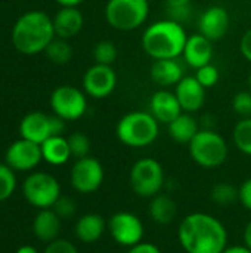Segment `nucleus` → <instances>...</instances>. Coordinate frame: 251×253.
<instances>
[{
    "instance_id": "f257e3e1",
    "label": "nucleus",
    "mask_w": 251,
    "mask_h": 253,
    "mask_svg": "<svg viewBox=\"0 0 251 253\" xmlns=\"http://www.w3.org/2000/svg\"><path fill=\"white\" fill-rule=\"evenodd\" d=\"M179 243L186 253H222L228 248V231L213 215L194 212L186 215L178 231Z\"/></svg>"
},
{
    "instance_id": "f03ea898",
    "label": "nucleus",
    "mask_w": 251,
    "mask_h": 253,
    "mask_svg": "<svg viewBox=\"0 0 251 253\" xmlns=\"http://www.w3.org/2000/svg\"><path fill=\"white\" fill-rule=\"evenodd\" d=\"M52 18L41 10H30L18 18L12 28V43L24 55L44 52L55 39Z\"/></svg>"
},
{
    "instance_id": "7ed1b4c3",
    "label": "nucleus",
    "mask_w": 251,
    "mask_h": 253,
    "mask_svg": "<svg viewBox=\"0 0 251 253\" xmlns=\"http://www.w3.org/2000/svg\"><path fill=\"white\" fill-rule=\"evenodd\" d=\"M188 34L180 22L160 19L143 31L142 47L152 59H176L183 53Z\"/></svg>"
},
{
    "instance_id": "20e7f679",
    "label": "nucleus",
    "mask_w": 251,
    "mask_h": 253,
    "mask_svg": "<svg viewBox=\"0 0 251 253\" xmlns=\"http://www.w3.org/2000/svg\"><path fill=\"white\" fill-rule=\"evenodd\" d=\"M160 126L151 113L132 111L124 114L115 127V135L121 144L130 148H143L155 142Z\"/></svg>"
},
{
    "instance_id": "39448f33",
    "label": "nucleus",
    "mask_w": 251,
    "mask_h": 253,
    "mask_svg": "<svg viewBox=\"0 0 251 253\" xmlns=\"http://www.w3.org/2000/svg\"><path fill=\"white\" fill-rule=\"evenodd\" d=\"M192 160L206 169L222 166L228 159V144L222 135L210 129H200L194 139L188 144Z\"/></svg>"
},
{
    "instance_id": "423d86ee",
    "label": "nucleus",
    "mask_w": 251,
    "mask_h": 253,
    "mask_svg": "<svg viewBox=\"0 0 251 253\" xmlns=\"http://www.w3.org/2000/svg\"><path fill=\"white\" fill-rule=\"evenodd\" d=\"M149 15L148 0H108L107 22L118 31H133L142 27Z\"/></svg>"
},
{
    "instance_id": "0eeeda50",
    "label": "nucleus",
    "mask_w": 251,
    "mask_h": 253,
    "mask_svg": "<svg viewBox=\"0 0 251 253\" xmlns=\"http://www.w3.org/2000/svg\"><path fill=\"white\" fill-rule=\"evenodd\" d=\"M22 194L31 206L37 209H50L61 197V185L53 175L34 172L22 182Z\"/></svg>"
},
{
    "instance_id": "6e6552de",
    "label": "nucleus",
    "mask_w": 251,
    "mask_h": 253,
    "mask_svg": "<svg viewBox=\"0 0 251 253\" xmlns=\"http://www.w3.org/2000/svg\"><path fill=\"white\" fill-rule=\"evenodd\" d=\"M132 190L145 199H152L164 185V170L160 162L151 157L138 160L130 169Z\"/></svg>"
},
{
    "instance_id": "1a4fd4ad",
    "label": "nucleus",
    "mask_w": 251,
    "mask_h": 253,
    "mask_svg": "<svg viewBox=\"0 0 251 253\" xmlns=\"http://www.w3.org/2000/svg\"><path fill=\"white\" fill-rule=\"evenodd\" d=\"M50 107L53 114L65 122L78 120L87 110L86 95L74 86H59L50 95Z\"/></svg>"
},
{
    "instance_id": "9d476101",
    "label": "nucleus",
    "mask_w": 251,
    "mask_h": 253,
    "mask_svg": "<svg viewBox=\"0 0 251 253\" xmlns=\"http://www.w3.org/2000/svg\"><path fill=\"white\" fill-rule=\"evenodd\" d=\"M112 240L124 248H133L143 240L145 227L141 218L132 212H117L108 221Z\"/></svg>"
},
{
    "instance_id": "9b49d317",
    "label": "nucleus",
    "mask_w": 251,
    "mask_h": 253,
    "mask_svg": "<svg viewBox=\"0 0 251 253\" xmlns=\"http://www.w3.org/2000/svg\"><path fill=\"white\" fill-rule=\"evenodd\" d=\"M104 178L105 172L101 162L90 156L75 160L70 173L72 188L81 194H90L99 190Z\"/></svg>"
},
{
    "instance_id": "f8f14e48",
    "label": "nucleus",
    "mask_w": 251,
    "mask_h": 253,
    "mask_svg": "<svg viewBox=\"0 0 251 253\" xmlns=\"http://www.w3.org/2000/svg\"><path fill=\"white\" fill-rule=\"evenodd\" d=\"M6 165L15 172H27L34 169L41 160V147L28 139H18L9 145L4 154Z\"/></svg>"
},
{
    "instance_id": "ddd939ff",
    "label": "nucleus",
    "mask_w": 251,
    "mask_h": 253,
    "mask_svg": "<svg viewBox=\"0 0 251 253\" xmlns=\"http://www.w3.org/2000/svg\"><path fill=\"white\" fill-rule=\"evenodd\" d=\"M117 86V74L111 65H92L83 76L84 92L95 98L104 99L109 96Z\"/></svg>"
},
{
    "instance_id": "4468645a",
    "label": "nucleus",
    "mask_w": 251,
    "mask_h": 253,
    "mask_svg": "<svg viewBox=\"0 0 251 253\" xmlns=\"http://www.w3.org/2000/svg\"><path fill=\"white\" fill-rule=\"evenodd\" d=\"M229 25H231L229 13L223 6H219V4L207 7L201 13L200 21H198L200 34H203L212 42H217L223 39L226 33L229 31Z\"/></svg>"
},
{
    "instance_id": "2eb2a0df",
    "label": "nucleus",
    "mask_w": 251,
    "mask_h": 253,
    "mask_svg": "<svg viewBox=\"0 0 251 253\" xmlns=\"http://www.w3.org/2000/svg\"><path fill=\"white\" fill-rule=\"evenodd\" d=\"M19 133L21 138L41 145L46 139L53 136L52 116H47L40 111L28 113L19 123Z\"/></svg>"
},
{
    "instance_id": "dca6fc26",
    "label": "nucleus",
    "mask_w": 251,
    "mask_h": 253,
    "mask_svg": "<svg viewBox=\"0 0 251 253\" xmlns=\"http://www.w3.org/2000/svg\"><path fill=\"white\" fill-rule=\"evenodd\" d=\"M175 95L185 113H195L204 105L206 87L200 84L195 76H188L176 84Z\"/></svg>"
},
{
    "instance_id": "f3484780",
    "label": "nucleus",
    "mask_w": 251,
    "mask_h": 253,
    "mask_svg": "<svg viewBox=\"0 0 251 253\" xmlns=\"http://www.w3.org/2000/svg\"><path fill=\"white\" fill-rule=\"evenodd\" d=\"M149 113L155 117L158 123L169 125L176 117H179L183 110L175 95V92H169L166 89L157 90L152 93L149 99Z\"/></svg>"
},
{
    "instance_id": "a211bd4d",
    "label": "nucleus",
    "mask_w": 251,
    "mask_h": 253,
    "mask_svg": "<svg viewBox=\"0 0 251 253\" xmlns=\"http://www.w3.org/2000/svg\"><path fill=\"white\" fill-rule=\"evenodd\" d=\"M213 53V42L204 37L203 34L197 33L188 37L182 56L189 67L198 70L207 64H212Z\"/></svg>"
},
{
    "instance_id": "6ab92c4d",
    "label": "nucleus",
    "mask_w": 251,
    "mask_h": 253,
    "mask_svg": "<svg viewBox=\"0 0 251 253\" xmlns=\"http://www.w3.org/2000/svg\"><path fill=\"white\" fill-rule=\"evenodd\" d=\"M55 36L59 39H72L75 37L84 24L83 13L77 7H61L56 15L52 18Z\"/></svg>"
},
{
    "instance_id": "aec40b11",
    "label": "nucleus",
    "mask_w": 251,
    "mask_h": 253,
    "mask_svg": "<svg viewBox=\"0 0 251 253\" xmlns=\"http://www.w3.org/2000/svg\"><path fill=\"white\" fill-rule=\"evenodd\" d=\"M151 79L161 87L176 86L185 76L178 59H155L151 65Z\"/></svg>"
},
{
    "instance_id": "412c9836",
    "label": "nucleus",
    "mask_w": 251,
    "mask_h": 253,
    "mask_svg": "<svg viewBox=\"0 0 251 253\" xmlns=\"http://www.w3.org/2000/svg\"><path fill=\"white\" fill-rule=\"evenodd\" d=\"M34 236L44 243H50L58 239L61 233V218L50 209H40L33 221Z\"/></svg>"
},
{
    "instance_id": "4be33fe9",
    "label": "nucleus",
    "mask_w": 251,
    "mask_h": 253,
    "mask_svg": "<svg viewBox=\"0 0 251 253\" xmlns=\"http://www.w3.org/2000/svg\"><path fill=\"white\" fill-rule=\"evenodd\" d=\"M107 221L99 213H86L78 218L75 222V236L83 243H95L98 242L104 233L107 231Z\"/></svg>"
},
{
    "instance_id": "5701e85b",
    "label": "nucleus",
    "mask_w": 251,
    "mask_h": 253,
    "mask_svg": "<svg viewBox=\"0 0 251 253\" xmlns=\"http://www.w3.org/2000/svg\"><path fill=\"white\" fill-rule=\"evenodd\" d=\"M169 135L178 144H189L194 136L200 132L197 120L191 116V113H182L169 125Z\"/></svg>"
},
{
    "instance_id": "b1692460",
    "label": "nucleus",
    "mask_w": 251,
    "mask_h": 253,
    "mask_svg": "<svg viewBox=\"0 0 251 253\" xmlns=\"http://www.w3.org/2000/svg\"><path fill=\"white\" fill-rule=\"evenodd\" d=\"M40 147H41L43 160L52 166L65 165L71 159L68 141L64 136H50Z\"/></svg>"
},
{
    "instance_id": "393cba45",
    "label": "nucleus",
    "mask_w": 251,
    "mask_h": 253,
    "mask_svg": "<svg viewBox=\"0 0 251 253\" xmlns=\"http://www.w3.org/2000/svg\"><path fill=\"white\" fill-rule=\"evenodd\" d=\"M149 218L160 224V225H167L170 222H173V219L176 218L178 213V208L175 200L167 196V194H157L151 199L149 202Z\"/></svg>"
},
{
    "instance_id": "a878e982",
    "label": "nucleus",
    "mask_w": 251,
    "mask_h": 253,
    "mask_svg": "<svg viewBox=\"0 0 251 253\" xmlns=\"http://www.w3.org/2000/svg\"><path fill=\"white\" fill-rule=\"evenodd\" d=\"M44 53H46V56H47L53 64L64 65V64H68V62L71 61V58H72V47H71V44L68 43V40L55 37V39L47 44Z\"/></svg>"
},
{
    "instance_id": "bb28decb",
    "label": "nucleus",
    "mask_w": 251,
    "mask_h": 253,
    "mask_svg": "<svg viewBox=\"0 0 251 253\" xmlns=\"http://www.w3.org/2000/svg\"><path fill=\"white\" fill-rule=\"evenodd\" d=\"M232 139L235 147L241 153L251 156V117L241 119L235 125L232 132Z\"/></svg>"
},
{
    "instance_id": "cd10ccee",
    "label": "nucleus",
    "mask_w": 251,
    "mask_h": 253,
    "mask_svg": "<svg viewBox=\"0 0 251 253\" xmlns=\"http://www.w3.org/2000/svg\"><path fill=\"white\" fill-rule=\"evenodd\" d=\"M212 200L219 206H229L240 199V190L228 182H220L212 190Z\"/></svg>"
},
{
    "instance_id": "c85d7f7f",
    "label": "nucleus",
    "mask_w": 251,
    "mask_h": 253,
    "mask_svg": "<svg viewBox=\"0 0 251 253\" xmlns=\"http://www.w3.org/2000/svg\"><path fill=\"white\" fill-rule=\"evenodd\" d=\"M92 53H93L95 64H101V65H112L118 55L117 46L109 40H102L96 43Z\"/></svg>"
},
{
    "instance_id": "c756f323",
    "label": "nucleus",
    "mask_w": 251,
    "mask_h": 253,
    "mask_svg": "<svg viewBox=\"0 0 251 253\" xmlns=\"http://www.w3.org/2000/svg\"><path fill=\"white\" fill-rule=\"evenodd\" d=\"M16 190V176L6 163H0V202L7 200Z\"/></svg>"
},
{
    "instance_id": "7c9ffc66",
    "label": "nucleus",
    "mask_w": 251,
    "mask_h": 253,
    "mask_svg": "<svg viewBox=\"0 0 251 253\" xmlns=\"http://www.w3.org/2000/svg\"><path fill=\"white\" fill-rule=\"evenodd\" d=\"M67 141H68V147H70V151H71V157H75L78 160V159H83V157L89 156L90 139L84 133L75 132V133L70 135L67 138Z\"/></svg>"
},
{
    "instance_id": "2f4dec72",
    "label": "nucleus",
    "mask_w": 251,
    "mask_h": 253,
    "mask_svg": "<svg viewBox=\"0 0 251 253\" xmlns=\"http://www.w3.org/2000/svg\"><path fill=\"white\" fill-rule=\"evenodd\" d=\"M169 18L176 22H183L191 15V0H166Z\"/></svg>"
},
{
    "instance_id": "473e14b6",
    "label": "nucleus",
    "mask_w": 251,
    "mask_h": 253,
    "mask_svg": "<svg viewBox=\"0 0 251 253\" xmlns=\"http://www.w3.org/2000/svg\"><path fill=\"white\" fill-rule=\"evenodd\" d=\"M219 70L217 67H215L213 64H207L201 68L197 70L195 73V79L200 82V84L206 89L213 87L217 82H219Z\"/></svg>"
},
{
    "instance_id": "72a5a7b5",
    "label": "nucleus",
    "mask_w": 251,
    "mask_h": 253,
    "mask_svg": "<svg viewBox=\"0 0 251 253\" xmlns=\"http://www.w3.org/2000/svg\"><path fill=\"white\" fill-rule=\"evenodd\" d=\"M232 110L243 119L251 117V92L243 90L238 92L232 99Z\"/></svg>"
},
{
    "instance_id": "f704fd0d",
    "label": "nucleus",
    "mask_w": 251,
    "mask_h": 253,
    "mask_svg": "<svg viewBox=\"0 0 251 253\" xmlns=\"http://www.w3.org/2000/svg\"><path fill=\"white\" fill-rule=\"evenodd\" d=\"M52 209L55 211V213H56L61 219H70V218H72V216L75 215V211H77L74 200L70 199V197L62 196V194H61V197L56 200V203L53 205Z\"/></svg>"
},
{
    "instance_id": "c9c22d12",
    "label": "nucleus",
    "mask_w": 251,
    "mask_h": 253,
    "mask_svg": "<svg viewBox=\"0 0 251 253\" xmlns=\"http://www.w3.org/2000/svg\"><path fill=\"white\" fill-rule=\"evenodd\" d=\"M43 253H78V251L71 242L64 240V239H56V240L47 243Z\"/></svg>"
},
{
    "instance_id": "e433bc0d",
    "label": "nucleus",
    "mask_w": 251,
    "mask_h": 253,
    "mask_svg": "<svg viewBox=\"0 0 251 253\" xmlns=\"http://www.w3.org/2000/svg\"><path fill=\"white\" fill-rule=\"evenodd\" d=\"M238 190H240V199H238L240 203L247 211H251V178L246 179Z\"/></svg>"
},
{
    "instance_id": "4c0bfd02",
    "label": "nucleus",
    "mask_w": 251,
    "mask_h": 253,
    "mask_svg": "<svg viewBox=\"0 0 251 253\" xmlns=\"http://www.w3.org/2000/svg\"><path fill=\"white\" fill-rule=\"evenodd\" d=\"M240 50H241V55L249 62H251V28L243 34L241 42H240Z\"/></svg>"
},
{
    "instance_id": "58836bf2",
    "label": "nucleus",
    "mask_w": 251,
    "mask_h": 253,
    "mask_svg": "<svg viewBox=\"0 0 251 253\" xmlns=\"http://www.w3.org/2000/svg\"><path fill=\"white\" fill-rule=\"evenodd\" d=\"M127 253H161V251L155 245H152V243L141 242L139 245H136L133 248H129V252Z\"/></svg>"
},
{
    "instance_id": "ea45409f",
    "label": "nucleus",
    "mask_w": 251,
    "mask_h": 253,
    "mask_svg": "<svg viewBox=\"0 0 251 253\" xmlns=\"http://www.w3.org/2000/svg\"><path fill=\"white\" fill-rule=\"evenodd\" d=\"M222 253H251V249H249L246 245H241V246H228Z\"/></svg>"
},
{
    "instance_id": "a19ab883",
    "label": "nucleus",
    "mask_w": 251,
    "mask_h": 253,
    "mask_svg": "<svg viewBox=\"0 0 251 253\" xmlns=\"http://www.w3.org/2000/svg\"><path fill=\"white\" fill-rule=\"evenodd\" d=\"M58 4H61L62 7H77L80 6L84 0H55Z\"/></svg>"
},
{
    "instance_id": "79ce46f5",
    "label": "nucleus",
    "mask_w": 251,
    "mask_h": 253,
    "mask_svg": "<svg viewBox=\"0 0 251 253\" xmlns=\"http://www.w3.org/2000/svg\"><path fill=\"white\" fill-rule=\"evenodd\" d=\"M243 239H244V245L251 249V221L246 225V228H244V236H243Z\"/></svg>"
},
{
    "instance_id": "37998d69",
    "label": "nucleus",
    "mask_w": 251,
    "mask_h": 253,
    "mask_svg": "<svg viewBox=\"0 0 251 253\" xmlns=\"http://www.w3.org/2000/svg\"><path fill=\"white\" fill-rule=\"evenodd\" d=\"M15 253H38V251L36 248H33V246L25 245V246H21Z\"/></svg>"
},
{
    "instance_id": "c03bdc74",
    "label": "nucleus",
    "mask_w": 251,
    "mask_h": 253,
    "mask_svg": "<svg viewBox=\"0 0 251 253\" xmlns=\"http://www.w3.org/2000/svg\"><path fill=\"white\" fill-rule=\"evenodd\" d=\"M249 87H250V92H251V73H250V76H249Z\"/></svg>"
}]
</instances>
